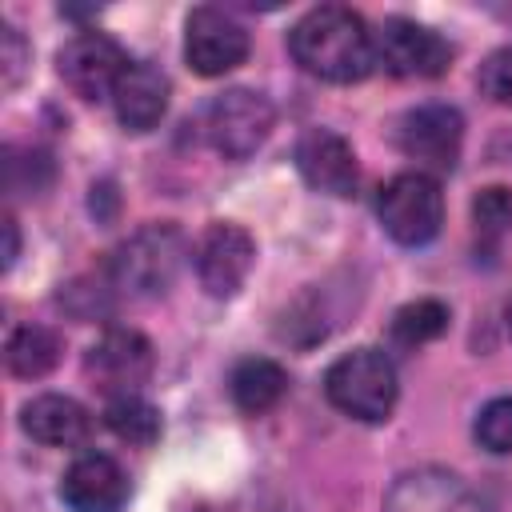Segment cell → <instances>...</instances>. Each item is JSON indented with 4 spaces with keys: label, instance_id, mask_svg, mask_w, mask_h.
Segmentation results:
<instances>
[{
    "label": "cell",
    "instance_id": "cell-1",
    "mask_svg": "<svg viewBox=\"0 0 512 512\" xmlns=\"http://www.w3.org/2000/svg\"><path fill=\"white\" fill-rule=\"evenodd\" d=\"M292 60L328 84H356L376 68V44L360 12L344 4H320L304 12L288 32Z\"/></svg>",
    "mask_w": 512,
    "mask_h": 512
},
{
    "label": "cell",
    "instance_id": "cell-2",
    "mask_svg": "<svg viewBox=\"0 0 512 512\" xmlns=\"http://www.w3.org/2000/svg\"><path fill=\"white\" fill-rule=\"evenodd\" d=\"M184 232L176 224H144L136 228L108 260V284L124 296L148 300L172 288L180 264H184Z\"/></svg>",
    "mask_w": 512,
    "mask_h": 512
},
{
    "label": "cell",
    "instance_id": "cell-3",
    "mask_svg": "<svg viewBox=\"0 0 512 512\" xmlns=\"http://www.w3.org/2000/svg\"><path fill=\"white\" fill-rule=\"evenodd\" d=\"M324 392L340 412L376 424L396 404V368L380 348H352L328 368Z\"/></svg>",
    "mask_w": 512,
    "mask_h": 512
},
{
    "label": "cell",
    "instance_id": "cell-4",
    "mask_svg": "<svg viewBox=\"0 0 512 512\" xmlns=\"http://www.w3.org/2000/svg\"><path fill=\"white\" fill-rule=\"evenodd\" d=\"M376 216L396 244H428L444 224V192L428 172H400L380 188Z\"/></svg>",
    "mask_w": 512,
    "mask_h": 512
},
{
    "label": "cell",
    "instance_id": "cell-5",
    "mask_svg": "<svg viewBox=\"0 0 512 512\" xmlns=\"http://www.w3.org/2000/svg\"><path fill=\"white\" fill-rule=\"evenodd\" d=\"M276 112L264 92L252 88H228L208 104V140L224 160H248L272 132Z\"/></svg>",
    "mask_w": 512,
    "mask_h": 512
},
{
    "label": "cell",
    "instance_id": "cell-6",
    "mask_svg": "<svg viewBox=\"0 0 512 512\" xmlns=\"http://www.w3.org/2000/svg\"><path fill=\"white\" fill-rule=\"evenodd\" d=\"M464 144V116L452 104H416L396 120V148L416 172H452Z\"/></svg>",
    "mask_w": 512,
    "mask_h": 512
},
{
    "label": "cell",
    "instance_id": "cell-7",
    "mask_svg": "<svg viewBox=\"0 0 512 512\" xmlns=\"http://www.w3.org/2000/svg\"><path fill=\"white\" fill-rule=\"evenodd\" d=\"M372 44H376V64L400 80H432L444 76L452 64V44L428 24L404 16L384 20L380 32H372Z\"/></svg>",
    "mask_w": 512,
    "mask_h": 512
},
{
    "label": "cell",
    "instance_id": "cell-8",
    "mask_svg": "<svg viewBox=\"0 0 512 512\" xmlns=\"http://www.w3.org/2000/svg\"><path fill=\"white\" fill-rule=\"evenodd\" d=\"M128 56L124 48L104 36V32H76L60 56H56V68H60V80L80 96V100H104L116 92L120 76L128 72Z\"/></svg>",
    "mask_w": 512,
    "mask_h": 512
},
{
    "label": "cell",
    "instance_id": "cell-9",
    "mask_svg": "<svg viewBox=\"0 0 512 512\" xmlns=\"http://www.w3.org/2000/svg\"><path fill=\"white\" fill-rule=\"evenodd\" d=\"M184 56L200 76H224L248 60V32L224 8H192L184 24Z\"/></svg>",
    "mask_w": 512,
    "mask_h": 512
},
{
    "label": "cell",
    "instance_id": "cell-10",
    "mask_svg": "<svg viewBox=\"0 0 512 512\" xmlns=\"http://www.w3.org/2000/svg\"><path fill=\"white\" fill-rule=\"evenodd\" d=\"M152 344L136 332V328H108L92 348H88V376L108 392V396H124L136 392L148 376H152Z\"/></svg>",
    "mask_w": 512,
    "mask_h": 512
},
{
    "label": "cell",
    "instance_id": "cell-11",
    "mask_svg": "<svg viewBox=\"0 0 512 512\" xmlns=\"http://www.w3.org/2000/svg\"><path fill=\"white\" fill-rule=\"evenodd\" d=\"M256 260V244L240 224H208L196 244V276L208 296H236Z\"/></svg>",
    "mask_w": 512,
    "mask_h": 512
},
{
    "label": "cell",
    "instance_id": "cell-12",
    "mask_svg": "<svg viewBox=\"0 0 512 512\" xmlns=\"http://www.w3.org/2000/svg\"><path fill=\"white\" fill-rule=\"evenodd\" d=\"M384 512H488V508L456 472L416 468L388 488Z\"/></svg>",
    "mask_w": 512,
    "mask_h": 512
},
{
    "label": "cell",
    "instance_id": "cell-13",
    "mask_svg": "<svg viewBox=\"0 0 512 512\" xmlns=\"http://www.w3.org/2000/svg\"><path fill=\"white\" fill-rule=\"evenodd\" d=\"M60 500L72 512H120L128 504V472L104 452H84L68 464Z\"/></svg>",
    "mask_w": 512,
    "mask_h": 512
},
{
    "label": "cell",
    "instance_id": "cell-14",
    "mask_svg": "<svg viewBox=\"0 0 512 512\" xmlns=\"http://www.w3.org/2000/svg\"><path fill=\"white\" fill-rule=\"evenodd\" d=\"M296 168L300 176L328 196H352L356 180H360V164L356 152L344 136H336L332 128H308L296 144Z\"/></svg>",
    "mask_w": 512,
    "mask_h": 512
},
{
    "label": "cell",
    "instance_id": "cell-15",
    "mask_svg": "<svg viewBox=\"0 0 512 512\" xmlns=\"http://www.w3.org/2000/svg\"><path fill=\"white\" fill-rule=\"evenodd\" d=\"M20 424L32 440H40L48 448H80L92 436V412L80 400L60 396V392L32 396L20 408Z\"/></svg>",
    "mask_w": 512,
    "mask_h": 512
},
{
    "label": "cell",
    "instance_id": "cell-16",
    "mask_svg": "<svg viewBox=\"0 0 512 512\" xmlns=\"http://www.w3.org/2000/svg\"><path fill=\"white\" fill-rule=\"evenodd\" d=\"M112 104L128 132H148L168 112V80L152 64H128V72L112 92Z\"/></svg>",
    "mask_w": 512,
    "mask_h": 512
},
{
    "label": "cell",
    "instance_id": "cell-17",
    "mask_svg": "<svg viewBox=\"0 0 512 512\" xmlns=\"http://www.w3.org/2000/svg\"><path fill=\"white\" fill-rule=\"evenodd\" d=\"M228 392H232V404L248 416H260L268 408H276L288 392V372L276 364V360H264V356H248L232 368L228 376Z\"/></svg>",
    "mask_w": 512,
    "mask_h": 512
},
{
    "label": "cell",
    "instance_id": "cell-18",
    "mask_svg": "<svg viewBox=\"0 0 512 512\" xmlns=\"http://www.w3.org/2000/svg\"><path fill=\"white\" fill-rule=\"evenodd\" d=\"M60 352H64V340H60L52 328H44V324H24V328H16V332L8 336L4 360H8V372H12V376L36 380V376H44V372L56 368Z\"/></svg>",
    "mask_w": 512,
    "mask_h": 512
},
{
    "label": "cell",
    "instance_id": "cell-19",
    "mask_svg": "<svg viewBox=\"0 0 512 512\" xmlns=\"http://www.w3.org/2000/svg\"><path fill=\"white\" fill-rule=\"evenodd\" d=\"M104 424H108L120 440L136 444V448H148V444H156V436H160V412H156L140 392L108 396V404H104Z\"/></svg>",
    "mask_w": 512,
    "mask_h": 512
},
{
    "label": "cell",
    "instance_id": "cell-20",
    "mask_svg": "<svg viewBox=\"0 0 512 512\" xmlns=\"http://www.w3.org/2000/svg\"><path fill=\"white\" fill-rule=\"evenodd\" d=\"M448 332V304L424 296V300H412L404 304L396 316H392V340L404 344V348H416V344H428L436 336Z\"/></svg>",
    "mask_w": 512,
    "mask_h": 512
},
{
    "label": "cell",
    "instance_id": "cell-21",
    "mask_svg": "<svg viewBox=\"0 0 512 512\" xmlns=\"http://www.w3.org/2000/svg\"><path fill=\"white\" fill-rule=\"evenodd\" d=\"M472 224H476V236L496 244L512 232V192L492 184V188H480V196L472 200Z\"/></svg>",
    "mask_w": 512,
    "mask_h": 512
},
{
    "label": "cell",
    "instance_id": "cell-22",
    "mask_svg": "<svg viewBox=\"0 0 512 512\" xmlns=\"http://www.w3.org/2000/svg\"><path fill=\"white\" fill-rule=\"evenodd\" d=\"M476 440L488 452H512V396H496L476 416Z\"/></svg>",
    "mask_w": 512,
    "mask_h": 512
},
{
    "label": "cell",
    "instance_id": "cell-23",
    "mask_svg": "<svg viewBox=\"0 0 512 512\" xmlns=\"http://www.w3.org/2000/svg\"><path fill=\"white\" fill-rule=\"evenodd\" d=\"M8 160H4V176H8V192H16V196H28V192H40L48 180H52V160L44 156V152H32V164H24L28 156L24 152H16V148H8L4 152Z\"/></svg>",
    "mask_w": 512,
    "mask_h": 512
},
{
    "label": "cell",
    "instance_id": "cell-24",
    "mask_svg": "<svg viewBox=\"0 0 512 512\" xmlns=\"http://www.w3.org/2000/svg\"><path fill=\"white\" fill-rule=\"evenodd\" d=\"M480 92L504 108H512V44L496 48L484 64H480Z\"/></svg>",
    "mask_w": 512,
    "mask_h": 512
},
{
    "label": "cell",
    "instance_id": "cell-25",
    "mask_svg": "<svg viewBox=\"0 0 512 512\" xmlns=\"http://www.w3.org/2000/svg\"><path fill=\"white\" fill-rule=\"evenodd\" d=\"M24 68H28V44H24V36L12 24H4L0 28V84L16 88Z\"/></svg>",
    "mask_w": 512,
    "mask_h": 512
},
{
    "label": "cell",
    "instance_id": "cell-26",
    "mask_svg": "<svg viewBox=\"0 0 512 512\" xmlns=\"http://www.w3.org/2000/svg\"><path fill=\"white\" fill-rule=\"evenodd\" d=\"M4 236H8V244H4V268H12V260L20 252V232H16V220L12 216H4Z\"/></svg>",
    "mask_w": 512,
    "mask_h": 512
},
{
    "label": "cell",
    "instance_id": "cell-27",
    "mask_svg": "<svg viewBox=\"0 0 512 512\" xmlns=\"http://www.w3.org/2000/svg\"><path fill=\"white\" fill-rule=\"evenodd\" d=\"M508 328H512V304H508Z\"/></svg>",
    "mask_w": 512,
    "mask_h": 512
}]
</instances>
